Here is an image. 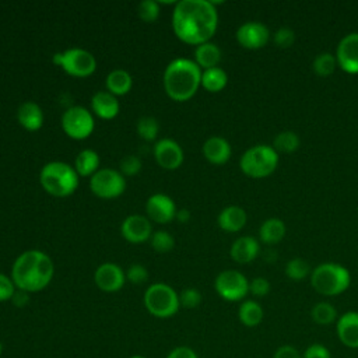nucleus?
<instances>
[{"label": "nucleus", "instance_id": "1", "mask_svg": "<svg viewBox=\"0 0 358 358\" xmlns=\"http://www.w3.org/2000/svg\"><path fill=\"white\" fill-rule=\"evenodd\" d=\"M218 27V13L208 0H180L172 13L175 35L187 45L210 42Z\"/></svg>", "mask_w": 358, "mask_h": 358}, {"label": "nucleus", "instance_id": "2", "mask_svg": "<svg viewBox=\"0 0 358 358\" xmlns=\"http://www.w3.org/2000/svg\"><path fill=\"white\" fill-rule=\"evenodd\" d=\"M53 273L52 259L42 250L31 249L15 259L11 267V280L17 289L29 294L46 288L53 278Z\"/></svg>", "mask_w": 358, "mask_h": 358}, {"label": "nucleus", "instance_id": "3", "mask_svg": "<svg viewBox=\"0 0 358 358\" xmlns=\"http://www.w3.org/2000/svg\"><path fill=\"white\" fill-rule=\"evenodd\" d=\"M162 81L171 99L185 102L193 98L201 85V69L194 60L178 57L165 67Z\"/></svg>", "mask_w": 358, "mask_h": 358}, {"label": "nucleus", "instance_id": "4", "mask_svg": "<svg viewBox=\"0 0 358 358\" xmlns=\"http://www.w3.org/2000/svg\"><path fill=\"white\" fill-rule=\"evenodd\" d=\"M39 182L46 193L55 197H67L78 187V173L66 162L52 161L41 169Z\"/></svg>", "mask_w": 358, "mask_h": 358}, {"label": "nucleus", "instance_id": "5", "mask_svg": "<svg viewBox=\"0 0 358 358\" xmlns=\"http://www.w3.org/2000/svg\"><path fill=\"white\" fill-rule=\"evenodd\" d=\"M312 288L324 296H336L348 289L351 284L350 271L338 263H322L310 273Z\"/></svg>", "mask_w": 358, "mask_h": 358}, {"label": "nucleus", "instance_id": "6", "mask_svg": "<svg viewBox=\"0 0 358 358\" xmlns=\"http://www.w3.org/2000/svg\"><path fill=\"white\" fill-rule=\"evenodd\" d=\"M278 165V152L266 144H259L248 148L241 159V171L253 179H262L271 175Z\"/></svg>", "mask_w": 358, "mask_h": 358}, {"label": "nucleus", "instance_id": "7", "mask_svg": "<svg viewBox=\"0 0 358 358\" xmlns=\"http://www.w3.org/2000/svg\"><path fill=\"white\" fill-rule=\"evenodd\" d=\"M145 309L155 317L166 319L179 310V295L176 291L164 282L151 284L144 292Z\"/></svg>", "mask_w": 358, "mask_h": 358}, {"label": "nucleus", "instance_id": "8", "mask_svg": "<svg viewBox=\"0 0 358 358\" xmlns=\"http://www.w3.org/2000/svg\"><path fill=\"white\" fill-rule=\"evenodd\" d=\"M53 63L62 67L69 76L84 78L96 70V60L92 53L81 48H71L53 56Z\"/></svg>", "mask_w": 358, "mask_h": 358}, {"label": "nucleus", "instance_id": "9", "mask_svg": "<svg viewBox=\"0 0 358 358\" xmlns=\"http://www.w3.org/2000/svg\"><path fill=\"white\" fill-rule=\"evenodd\" d=\"M62 129L73 140L90 137L95 129L92 113L83 106H70L62 115Z\"/></svg>", "mask_w": 358, "mask_h": 358}, {"label": "nucleus", "instance_id": "10", "mask_svg": "<svg viewBox=\"0 0 358 358\" xmlns=\"http://www.w3.org/2000/svg\"><path fill=\"white\" fill-rule=\"evenodd\" d=\"M90 189L101 199H115L126 190V179L120 171L102 168L91 176Z\"/></svg>", "mask_w": 358, "mask_h": 358}, {"label": "nucleus", "instance_id": "11", "mask_svg": "<svg viewBox=\"0 0 358 358\" xmlns=\"http://www.w3.org/2000/svg\"><path fill=\"white\" fill-rule=\"evenodd\" d=\"M214 288L222 299L236 302L243 299L249 292V281L241 271L224 270L217 275Z\"/></svg>", "mask_w": 358, "mask_h": 358}, {"label": "nucleus", "instance_id": "12", "mask_svg": "<svg viewBox=\"0 0 358 358\" xmlns=\"http://www.w3.org/2000/svg\"><path fill=\"white\" fill-rule=\"evenodd\" d=\"M337 67L347 74H358V32L341 38L336 49Z\"/></svg>", "mask_w": 358, "mask_h": 358}, {"label": "nucleus", "instance_id": "13", "mask_svg": "<svg viewBox=\"0 0 358 358\" xmlns=\"http://www.w3.org/2000/svg\"><path fill=\"white\" fill-rule=\"evenodd\" d=\"M236 41L238 43L250 50L262 49L267 45L270 39V31L268 28L259 21H248L242 24L236 31Z\"/></svg>", "mask_w": 358, "mask_h": 358}, {"label": "nucleus", "instance_id": "14", "mask_svg": "<svg viewBox=\"0 0 358 358\" xmlns=\"http://www.w3.org/2000/svg\"><path fill=\"white\" fill-rule=\"evenodd\" d=\"M154 157L157 164L168 171L178 169L183 162V150L172 138L158 140L154 145Z\"/></svg>", "mask_w": 358, "mask_h": 358}, {"label": "nucleus", "instance_id": "15", "mask_svg": "<svg viewBox=\"0 0 358 358\" xmlns=\"http://www.w3.org/2000/svg\"><path fill=\"white\" fill-rule=\"evenodd\" d=\"M145 213L148 220L157 224H168L176 217L178 210L169 196L164 193H155L148 197L145 203Z\"/></svg>", "mask_w": 358, "mask_h": 358}, {"label": "nucleus", "instance_id": "16", "mask_svg": "<svg viewBox=\"0 0 358 358\" xmlns=\"http://www.w3.org/2000/svg\"><path fill=\"white\" fill-rule=\"evenodd\" d=\"M94 280L101 291L116 292L124 285L126 274L120 266L115 263H103L95 270Z\"/></svg>", "mask_w": 358, "mask_h": 358}, {"label": "nucleus", "instance_id": "17", "mask_svg": "<svg viewBox=\"0 0 358 358\" xmlns=\"http://www.w3.org/2000/svg\"><path fill=\"white\" fill-rule=\"evenodd\" d=\"M123 238L130 243H141L151 238L152 227L148 217L133 214L124 218L120 227Z\"/></svg>", "mask_w": 358, "mask_h": 358}, {"label": "nucleus", "instance_id": "18", "mask_svg": "<svg viewBox=\"0 0 358 358\" xmlns=\"http://www.w3.org/2000/svg\"><path fill=\"white\" fill-rule=\"evenodd\" d=\"M336 331L343 345L358 348V312L350 310L343 313L336 323Z\"/></svg>", "mask_w": 358, "mask_h": 358}, {"label": "nucleus", "instance_id": "19", "mask_svg": "<svg viewBox=\"0 0 358 358\" xmlns=\"http://www.w3.org/2000/svg\"><path fill=\"white\" fill-rule=\"evenodd\" d=\"M91 108L98 117L110 120L119 113V101L108 91H98L91 99Z\"/></svg>", "mask_w": 358, "mask_h": 358}, {"label": "nucleus", "instance_id": "20", "mask_svg": "<svg viewBox=\"0 0 358 358\" xmlns=\"http://www.w3.org/2000/svg\"><path fill=\"white\" fill-rule=\"evenodd\" d=\"M18 123L28 131H36L43 124V112L34 101L22 102L17 109Z\"/></svg>", "mask_w": 358, "mask_h": 358}, {"label": "nucleus", "instance_id": "21", "mask_svg": "<svg viewBox=\"0 0 358 358\" xmlns=\"http://www.w3.org/2000/svg\"><path fill=\"white\" fill-rule=\"evenodd\" d=\"M203 155L208 162L214 165H222L231 157V145L225 138L213 136L203 144Z\"/></svg>", "mask_w": 358, "mask_h": 358}, {"label": "nucleus", "instance_id": "22", "mask_svg": "<svg viewBox=\"0 0 358 358\" xmlns=\"http://www.w3.org/2000/svg\"><path fill=\"white\" fill-rule=\"evenodd\" d=\"M229 255L236 263H250L259 255V243L253 236H241L231 245Z\"/></svg>", "mask_w": 358, "mask_h": 358}, {"label": "nucleus", "instance_id": "23", "mask_svg": "<svg viewBox=\"0 0 358 358\" xmlns=\"http://www.w3.org/2000/svg\"><path fill=\"white\" fill-rule=\"evenodd\" d=\"M246 221H248L246 211L239 206H228L222 208L217 218L218 227L227 232L241 231L245 227Z\"/></svg>", "mask_w": 358, "mask_h": 358}, {"label": "nucleus", "instance_id": "24", "mask_svg": "<svg viewBox=\"0 0 358 358\" xmlns=\"http://www.w3.org/2000/svg\"><path fill=\"white\" fill-rule=\"evenodd\" d=\"M194 62L200 69L204 70L218 67V63L221 62V49L213 42L201 43L196 46Z\"/></svg>", "mask_w": 358, "mask_h": 358}, {"label": "nucleus", "instance_id": "25", "mask_svg": "<svg viewBox=\"0 0 358 358\" xmlns=\"http://www.w3.org/2000/svg\"><path fill=\"white\" fill-rule=\"evenodd\" d=\"M105 85L108 92L113 94L115 96H120V95H126L131 90L133 78L126 70L116 69L108 74L105 80Z\"/></svg>", "mask_w": 358, "mask_h": 358}, {"label": "nucleus", "instance_id": "26", "mask_svg": "<svg viewBox=\"0 0 358 358\" xmlns=\"http://www.w3.org/2000/svg\"><path fill=\"white\" fill-rule=\"evenodd\" d=\"M285 224L280 218H268L266 220L260 229H259V238L266 245H274L278 243L284 235H285Z\"/></svg>", "mask_w": 358, "mask_h": 358}, {"label": "nucleus", "instance_id": "27", "mask_svg": "<svg viewBox=\"0 0 358 358\" xmlns=\"http://www.w3.org/2000/svg\"><path fill=\"white\" fill-rule=\"evenodd\" d=\"M74 169L78 176H92L99 169V157L94 150H81L74 161Z\"/></svg>", "mask_w": 358, "mask_h": 358}, {"label": "nucleus", "instance_id": "28", "mask_svg": "<svg viewBox=\"0 0 358 358\" xmlns=\"http://www.w3.org/2000/svg\"><path fill=\"white\" fill-rule=\"evenodd\" d=\"M263 316H264L263 308L260 306V303H257L256 301H252V299L243 301L238 310V317H239L241 323L246 327H255V326L260 324L263 320Z\"/></svg>", "mask_w": 358, "mask_h": 358}, {"label": "nucleus", "instance_id": "29", "mask_svg": "<svg viewBox=\"0 0 358 358\" xmlns=\"http://www.w3.org/2000/svg\"><path fill=\"white\" fill-rule=\"evenodd\" d=\"M228 76L221 67H213L201 71V87L208 92H220L227 87Z\"/></svg>", "mask_w": 358, "mask_h": 358}, {"label": "nucleus", "instance_id": "30", "mask_svg": "<svg viewBox=\"0 0 358 358\" xmlns=\"http://www.w3.org/2000/svg\"><path fill=\"white\" fill-rule=\"evenodd\" d=\"M299 144H301L299 136L291 130L278 133L273 140V148L277 152H284V154H291L296 151L299 148Z\"/></svg>", "mask_w": 358, "mask_h": 358}, {"label": "nucleus", "instance_id": "31", "mask_svg": "<svg viewBox=\"0 0 358 358\" xmlns=\"http://www.w3.org/2000/svg\"><path fill=\"white\" fill-rule=\"evenodd\" d=\"M310 317L315 323L327 326L336 322L337 310L330 302H317L310 310Z\"/></svg>", "mask_w": 358, "mask_h": 358}, {"label": "nucleus", "instance_id": "32", "mask_svg": "<svg viewBox=\"0 0 358 358\" xmlns=\"http://www.w3.org/2000/svg\"><path fill=\"white\" fill-rule=\"evenodd\" d=\"M336 67H337L336 56L329 53V52L319 53L313 59V63H312V70L319 77H329V76H331L334 73Z\"/></svg>", "mask_w": 358, "mask_h": 358}, {"label": "nucleus", "instance_id": "33", "mask_svg": "<svg viewBox=\"0 0 358 358\" xmlns=\"http://www.w3.org/2000/svg\"><path fill=\"white\" fill-rule=\"evenodd\" d=\"M310 266L301 257L291 259L285 264V275L292 281H301L310 275Z\"/></svg>", "mask_w": 358, "mask_h": 358}, {"label": "nucleus", "instance_id": "34", "mask_svg": "<svg viewBox=\"0 0 358 358\" xmlns=\"http://www.w3.org/2000/svg\"><path fill=\"white\" fill-rule=\"evenodd\" d=\"M137 134L145 140V141H151L155 140V137L158 136L159 131V126L155 117L152 116H143L137 120Z\"/></svg>", "mask_w": 358, "mask_h": 358}, {"label": "nucleus", "instance_id": "35", "mask_svg": "<svg viewBox=\"0 0 358 358\" xmlns=\"http://www.w3.org/2000/svg\"><path fill=\"white\" fill-rule=\"evenodd\" d=\"M151 246L159 253H166L173 249L175 239L168 231H157L151 235Z\"/></svg>", "mask_w": 358, "mask_h": 358}, {"label": "nucleus", "instance_id": "36", "mask_svg": "<svg viewBox=\"0 0 358 358\" xmlns=\"http://www.w3.org/2000/svg\"><path fill=\"white\" fill-rule=\"evenodd\" d=\"M137 14L144 22H155L159 15V3L155 0H143L137 6Z\"/></svg>", "mask_w": 358, "mask_h": 358}, {"label": "nucleus", "instance_id": "37", "mask_svg": "<svg viewBox=\"0 0 358 358\" xmlns=\"http://www.w3.org/2000/svg\"><path fill=\"white\" fill-rule=\"evenodd\" d=\"M200 302H201V294L196 288H185L179 294L180 306H185L187 309H193V308H197L200 305Z\"/></svg>", "mask_w": 358, "mask_h": 358}, {"label": "nucleus", "instance_id": "38", "mask_svg": "<svg viewBox=\"0 0 358 358\" xmlns=\"http://www.w3.org/2000/svg\"><path fill=\"white\" fill-rule=\"evenodd\" d=\"M141 171V159L137 155H127L120 161V173L123 176H134Z\"/></svg>", "mask_w": 358, "mask_h": 358}, {"label": "nucleus", "instance_id": "39", "mask_svg": "<svg viewBox=\"0 0 358 358\" xmlns=\"http://www.w3.org/2000/svg\"><path fill=\"white\" fill-rule=\"evenodd\" d=\"M273 41L274 43L278 46V48H289L294 45V41H295V34L291 28H287V27H282V28H278L274 35H273Z\"/></svg>", "mask_w": 358, "mask_h": 358}, {"label": "nucleus", "instance_id": "40", "mask_svg": "<svg viewBox=\"0 0 358 358\" xmlns=\"http://www.w3.org/2000/svg\"><path fill=\"white\" fill-rule=\"evenodd\" d=\"M126 278L133 284H144L148 280V271L143 264L134 263L129 267L126 273Z\"/></svg>", "mask_w": 358, "mask_h": 358}, {"label": "nucleus", "instance_id": "41", "mask_svg": "<svg viewBox=\"0 0 358 358\" xmlns=\"http://www.w3.org/2000/svg\"><path fill=\"white\" fill-rule=\"evenodd\" d=\"M17 287L14 285L11 277H7L6 274L0 273V302L11 301Z\"/></svg>", "mask_w": 358, "mask_h": 358}, {"label": "nucleus", "instance_id": "42", "mask_svg": "<svg viewBox=\"0 0 358 358\" xmlns=\"http://www.w3.org/2000/svg\"><path fill=\"white\" fill-rule=\"evenodd\" d=\"M249 292L255 296H266L270 292V282L264 277H255L249 282Z\"/></svg>", "mask_w": 358, "mask_h": 358}, {"label": "nucleus", "instance_id": "43", "mask_svg": "<svg viewBox=\"0 0 358 358\" xmlns=\"http://www.w3.org/2000/svg\"><path fill=\"white\" fill-rule=\"evenodd\" d=\"M302 358H331L330 351L323 344H310L302 354Z\"/></svg>", "mask_w": 358, "mask_h": 358}, {"label": "nucleus", "instance_id": "44", "mask_svg": "<svg viewBox=\"0 0 358 358\" xmlns=\"http://www.w3.org/2000/svg\"><path fill=\"white\" fill-rule=\"evenodd\" d=\"M273 358H302V355L294 345L285 344L275 350Z\"/></svg>", "mask_w": 358, "mask_h": 358}, {"label": "nucleus", "instance_id": "45", "mask_svg": "<svg viewBox=\"0 0 358 358\" xmlns=\"http://www.w3.org/2000/svg\"><path fill=\"white\" fill-rule=\"evenodd\" d=\"M166 358H199L197 354L190 348V347H176L173 348Z\"/></svg>", "mask_w": 358, "mask_h": 358}, {"label": "nucleus", "instance_id": "46", "mask_svg": "<svg viewBox=\"0 0 358 358\" xmlns=\"http://www.w3.org/2000/svg\"><path fill=\"white\" fill-rule=\"evenodd\" d=\"M11 302H13L15 306L22 308V306H25V305L29 302V295H28V292H25V291L15 289V292H14V295H13V298H11Z\"/></svg>", "mask_w": 358, "mask_h": 358}, {"label": "nucleus", "instance_id": "47", "mask_svg": "<svg viewBox=\"0 0 358 358\" xmlns=\"http://www.w3.org/2000/svg\"><path fill=\"white\" fill-rule=\"evenodd\" d=\"M175 218L179 220L180 222H187L189 218H190V213H189L187 210H179V211L176 213V217H175Z\"/></svg>", "mask_w": 358, "mask_h": 358}, {"label": "nucleus", "instance_id": "48", "mask_svg": "<svg viewBox=\"0 0 358 358\" xmlns=\"http://www.w3.org/2000/svg\"><path fill=\"white\" fill-rule=\"evenodd\" d=\"M129 358H145V357H141V355H133V357H129Z\"/></svg>", "mask_w": 358, "mask_h": 358}, {"label": "nucleus", "instance_id": "49", "mask_svg": "<svg viewBox=\"0 0 358 358\" xmlns=\"http://www.w3.org/2000/svg\"><path fill=\"white\" fill-rule=\"evenodd\" d=\"M0 355H1V344H0Z\"/></svg>", "mask_w": 358, "mask_h": 358}]
</instances>
